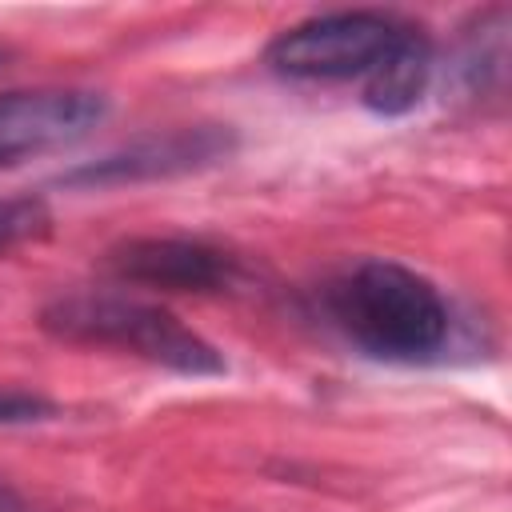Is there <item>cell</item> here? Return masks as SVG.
<instances>
[{"mask_svg":"<svg viewBox=\"0 0 512 512\" xmlns=\"http://www.w3.org/2000/svg\"><path fill=\"white\" fill-rule=\"evenodd\" d=\"M332 324L368 356L416 364L436 356L452 332L444 292L408 264L360 260L324 292Z\"/></svg>","mask_w":512,"mask_h":512,"instance_id":"6da1fadb","label":"cell"},{"mask_svg":"<svg viewBox=\"0 0 512 512\" xmlns=\"http://www.w3.org/2000/svg\"><path fill=\"white\" fill-rule=\"evenodd\" d=\"M40 328L68 344L120 348L180 376H220L224 356L172 312L116 292H68L44 304Z\"/></svg>","mask_w":512,"mask_h":512,"instance_id":"7a4b0ae2","label":"cell"},{"mask_svg":"<svg viewBox=\"0 0 512 512\" xmlns=\"http://www.w3.org/2000/svg\"><path fill=\"white\" fill-rule=\"evenodd\" d=\"M404 24L388 12L356 8V12H328L284 28L264 60L272 72L292 80H352L364 76L396 40Z\"/></svg>","mask_w":512,"mask_h":512,"instance_id":"3957f363","label":"cell"},{"mask_svg":"<svg viewBox=\"0 0 512 512\" xmlns=\"http://www.w3.org/2000/svg\"><path fill=\"white\" fill-rule=\"evenodd\" d=\"M236 152V132L228 124H192L172 128L156 136H140L116 152H104L96 160H84L56 176L60 188L72 192H104L124 184H148V180H172L188 172H204Z\"/></svg>","mask_w":512,"mask_h":512,"instance_id":"277c9868","label":"cell"},{"mask_svg":"<svg viewBox=\"0 0 512 512\" xmlns=\"http://www.w3.org/2000/svg\"><path fill=\"white\" fill-rule=\"evenodd\" d=\"M104 264L116 280L160 292H220L236 280V256L200 236H132Z\"/></svg>","mask_w":512,"mask_h":512,"instance_id":"5b68a950","label":"cell"},{"mask_svg":"<svg viewBox=\"0 0 512 512\" xmlns=\"http://www.w3.org/2000/svg\"><path fill=\"white\" fill-rule=\"evenodd\" d=\"M108 116V100L88 88H12L0 92V148L24 156L28 148L72 144Z\"/></svg>","mask_w":512,"mask_h":512,"instance_id":"8992f818","label":"cell"},{"mask_svg":"<svg viewBox=\"0 0 512 512\" xmlns=\"http://www.w3.org/2000/svg\"><path fill=\"white\" fill-rule=\"evenodd\" d=\"M436 72V52L424 28L404 24L396 32V40L388 44V52L364 72V108L376 116H408L432 84Z\"/></svg>","mask_w":512,"mask_h":512,"instance_id":"52a82bcc","label":"cell"},{"mask_svg":"<svg viewBox=\"0 0 512 512\" xmlns=\"http://www.w3.org/2000/svg\"><path fill=\"white\" fill-rule=\"evenodd\" d=\"M504 24H508V12L492 8L472 28V36H468V44L460 52V76H464L468 92H488L492 84H500L504 60H508V52H504Z\"/></svg>","mask_w":512,"mask_h":512,"instance_id":"ba28073f","label":"cell"},{"mask_svg":"<svg viewBox=\"0 0 512 512\" xmlns=\"http://www.w3.org/2000/svg\"><path fill=\"white\" fill-rule=\"evenodd\" d=\"M52 236V208L44 196L36 192H20V196H4L0 200V256L36 244Z\"/></svg>","mask_w":512,"mask_h":512,"instance_id":"9c48e42d","label":"cell"},{"mask_svg":"<svg viewBox=\"0 0 512 512\" xmlns=\"http://www.w3.org/2000/svg\"><path fill=\"white\" fill-rule=\"evenodd\" d=\"M60 416V404L28 392V388H0V428H20V424H44Z\"/></svg>","mask_w":512,"mask_h":512,"instance_id":"30bf717a","label":"cell"},{"mask_svg":"<svg viewBox=\"0 0 512 512\" xmlns=\"http://www.w3.org/2000/svg\"><path fill=\"white\" fill-rule=\"evenodd\" d=\"M0 512H32V508L24 504V496H20L16 488H8V484L0 480Z\"/></svg>","mask_w":512,"mask_h":512,"instance_id":"8fae6325","label":"cell"},{"mask_svg":"<svg viewBox=\"0 0 512 512\" xmlns=\"http://www.w3.org/2000/svg\"><path fill=\"white\" fill-rule=\"evenodd\" d=\"M16 160H20L16 152H4V148H0V168H8V164H16Z\"/></svg>","mask_w":512,"mask_h":512,"instance_id":"7c38bea8","label":"cell"},{"mask_svg":"<svg viewBox=\"0 0 512 512\" xmlns=\"http://www.w3.org/2000/svg\"><path fill=\"white\" fill-rule=\"evenodd\" d=\"M0 60H4V52H0Z\"/></svg>","mask_w":512,"mask_h":512,"instance_id":"4fadbf2b","label":"cell"}]
</instances>
